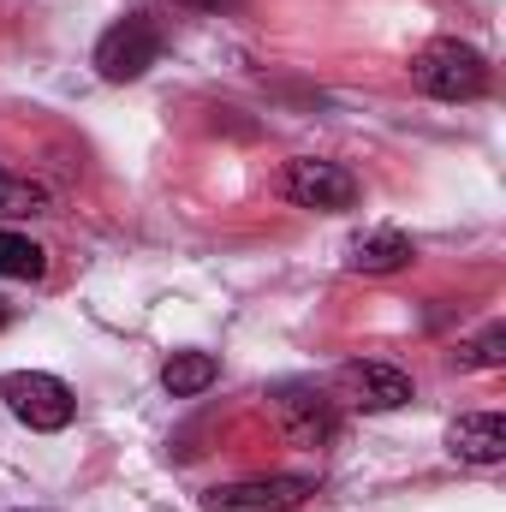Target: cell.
I'll list each match as a JSON object with an SVG mask.
<instances>
[{
	"instance_id": "6da1fadb",
	"label": "cell",
	"mask_w": 506,
	"mask_h": 512,
	"mask_svg": "<svg viewBox=\"0 0 506 512\" xmlns=\"http://www.w3.org/2000/svg\"><path fill=\"white\" fill-rule=\"evenodd\" d=\"M411 84L435 102H477V96H489V60H483V48H471L459 36H435L429 48H417Z\"/></svg>"
},
{
	"instance_id": "52a82bcc",
	"label": "cell",
	"mask_w": 506,
	"mask_h": 512,
	"mask_svg": "<svg viewBox=\"0 0 506 512\" xmlns=\"http://www.w3.org/2000/svg\"><path fill=\"white\" fill-rule=\"evenodd\" d=\"M340 387H346V399L358 411H399V405H411V376L393 370V364H376V358L346 364L340 370Z\"/></svg>"
},
{
	"instance_id": "8fae6325",
	"label": "cell",
	"mask_w": 506,
	"mask_h": 512,
	"mask_svg": "<svg viewBox=\"0 0 506 512\" xmlns=\"http://www.w3.org/2000/svg\"><path fill=\"white\" fill-rule=\"evenodd\" d=\"M0 274L6 280H42L48 274V251L36 239H24V233H6L0 227Z\"/></svg>"
},
{
	"instance_id": "5b68a950",
	"label": "cell",
	"mask_w": 506,
	"mask_h": 512,
	"mask_svg": "<svg viewBox=\"0 0 506 512\" xmlns=\"http://www.w3.org/2000/svg\"><path fill=\"white\" fill-rule=\"evenodd\" d=\"M268 405H274V423H280V435L292 447H328L340 435V411H334V399L322 387L286 382L268 393Z\"/></svg>"
},
{
	"instance_id": "9c48e42d",
	"label": "cell",
	"mask_w": 506,
	"mask_h": 512,
	"mask_svg": "<svg viewBox=\"0 0 506 512\" xmlns=\"http://www.w3.org/2000/svg\"><path fill=\"white\" fill-rule=\"evenodd\" d=\"M411 239L405 233H393V227H381V233H370V239H358L352 245V268L358 274H399V268H411Z\"/></svg>"
},
{
	"instance_id": "7a4b0ae2",
	"label": "cell",
	"mask_w": 506,
	"mask_h": 512,
	"mask_svg": "<svg viewBox=\"0 0 506 512\" xmlns=\"http://www.w3.org/2000/svg\"><path fill=\"white\" fill-rule=\"evenodd\" d=\"M161 18L155 12H126L120 24H108L102 30V42H96V72L108 78V84H131V78H143L155 60H161Z\"/></svg>"
},
{
	"instance_id": "4fadbf2b",
	"label": "cell",
	"mask_w": 506,
	"mask_h": 512,
	"mask_svg": "<svg viewBox=\"0 0 506 512\" xmlns=\"http://www.w3.org/2000/svg\"><path fill=\"white\" fill-rule=\"evenodd\" d=\"M48 209V191L42 185H30V179H12L6 167H0V215H42Z\"/></svg>"
},
{
	"instance_id": "277c9868",
	"label": "cell",
	"mask_w": 506,
	"mask_h": 512,
	"mask_svg": "<svg viewBox=\"0 0 506 512\" xmlns=\"http://www.w3.org/2000/svg\"><path fill=\"white\" fill-rule=\"evenodd\" d=\"M316 495V477L304 471H274V477H245V483H221L203 495V512H298Z\"/></svg>"
},
{
	"instance_id": "7c38bea8",
	"label": "cell",
	"mask_w": 506,
	"mask_h": 512,
	"mask_svg": "<svg viewBox=\"0 0 506 512\" xmlns=\"http://www.w3.org/2000/svg\"><path fill=\"white\" fill-rule=\"evenodd\" d=\"M453 364H459V370H501L506 364V328L501 322H489L477 340H465V346L453 352Z\"/></svg>"
},
{
	"instance_id": "8992f818",
	"label": "cell",
	"mask_w": 506,
	"mask_h": 512,
	"mask_svg": "<svg viewBox=\"0 0 506 512\" xmlns=\"http://www.w3.org/2000/svg\"><path fill=\"white\" fill-rule=\"evenodd\" d=\"M286 203L316 209V215H340V209L358 203V179H352L340 161L298 155V161H286Z\"/></svg>"
},
{
	"instance_id": "5bb4252c",
	"label": "cell",
	"mask_w": 506,
	"mask_h": 512,
	"mask_svg": "<svg viewBox=\"0 0 506 512\" xmlns=\"http://www.w3.org/2000/svg\"><path fill=\"white\" fill-rule=\"evenodd\" d=\"M179 6H191V12H221V6H233V0H179Z\"/></svg>"
},
{
	"instance_id": "3957f363",
	"label": "cell",
	"mask_w": 506,
	"mask_h": 512,
	"mask_svg": "<svg viewBox=\"0 0 506 512\" xmlns=\"http://www.w3.org/2000/svg\"><path fill=\"white\" fill-rule=\"evenodd\" d=\"M0 399H6V411H12L24 429H36V435H54V429H66V423L78 417L72 387L60 382V376H42V370H12V376H0Z\"/></svg>"
},
{
	"instance_id": "ba28073f",
	"label": "cell",
	"mask_w": 506,
	"mask_h": 512,
	"mask_svg": "<svg viewBox=\"0 0 506 512\" xmlns=\"http://www.w3.org/2000/svg\"><path fill=\"white\" fill-rule=\"evenodd\" d=\"M447 453L465 465H501L506 459V417L501 411H471L447 429Z\"/></svg>"
},
{
	"instance_id": "9a60e30c",
	"label": "cell",
	"mask_w": 506,
	"mask_h": 512,
	"mask_svg": "<svg viewBox=\"0 0 506 512\" xmlns=\"http://www.w3.org/2000/svg\"><path fill=\"white\" fill-rule=\"evenodd\" d=\"M0 328H6V298H0Z\"/></svg>"
},
{
	"instance_id": "30bf717a",
	"label": "cell",
	"mask_w": 506,
	"mask_h": 512,
	"mask_svg": "<svg viewBox=\"0 0 506 512\" xmlns=\"http://www.w3.org/2000/svg\"><path fill=\"white\" fill-rule=\"evenodd\" d=\"M221 376V364L209 358V352H173L167 364H161V387L173 393V399H197L203 387H215Z\"/></svg>"
}]
</instances>
